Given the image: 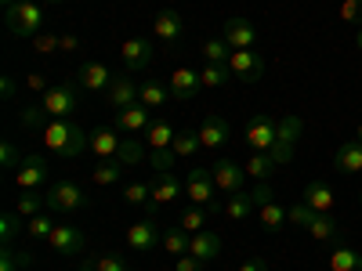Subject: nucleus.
<instances>
[{"instance_id":"nucleus-31","label":"nucleus","mask_w":362,"mask_h":271,"mask_svg":"<svg viewBox=\"0 0 362 271\" xmlns=\"http://www.w3.org/2000/svg\"><path fill=\"white\" fill-rule=\"evenodd\" d=\"M167 98H170L167 83H156V80H145V83H141V90H138V102H141L145 109H163V105H167Z\"/></svg>"},{"instance_id":"nucleus-54","label":"nucleus","mask_w":362,"mask_h":271,"mask_svg":"<svg viewBox=\"0 0 362 271\" xmlns=\"http://www.w3.org/2000/svg\"><path fill=\"white\" fill-rule=\"evenodd\" d=\"M0 95H4V102H11V98L18 95V83H15V76H0Z\"/></svg>"},{"instance_id":"nucleus-47","label":"nucleus","mask_w":362,"mask_h":271,"mask_svg":"<svg viewBox=\"0 0 362 271\" xmlns=\"http://www.w3.org/2000/svg\"><path fill=\"white\" fill-rule=\"evenodd\" d=\"M199 80H203V87H221L225 80H232V73H228V66H203Z\"/></svg>"},{"instance_id":"nucleus-17","label":"nucleus","mask_w":362,"mask_h":271,"mask_svg":"<svg viewBox=\"0 0 362 271\" xmlns=\"http://www.w3.org/2000/svg\"><path fill=\"white\" fill-rule=\"evenodd\" d=\"M116 73H109L105 62H83L80 73H76V87L80 90H90V95H105L109 83H112Z\"/></svg>"},{"instance_id":"nucleus-5","label":"nucleus","mask_w":362,"mask_h":271,"mask_svg":"<svg viewBox=\"0 0 362 271\" xmlns=\"http://www.w3.org/2000/svg\"><path fill=\"white\" fill-rule=\"evenodd\" d=\"M300 131H305L300 116H283V119H279V127H276V145L268 148V156L276 159V167H286V163L293 159V145H297Z\"/></svg>"},{"instance_id":"nucleus-58","label":"nucleus","mask_w":362,"mask_h":271,"mask_svg":"<svg viewBox=\"0 0 362 271\" xmlns=\"http://www.w3.org/2000/svg\"><path fill=\"white\" fill-rule=\"evenodd\" d=\"M40 4H44V8H47V4L54 8V4H69V0H40Z\"/></svg>"},{"instance_id":"nucleus-3","label":"nucleus","mask_w":362,"mask_h":271,"mask_svg":"<svg viewBox=\"0 0 362 271\" xmlns=\"http://www.w3.org/2000/svg\"><path fill=\"white\" fill-rule=\"evenodd\" d=\"M185 195L196 203V206H206L210 214H225V203L218 199V185H214V174L210 167H189L185 174Z\"/></svg>"},{"instance_id":"nucleus-11","label":"nucleus","mask_w":362,"mask_h":271,"mask_svg":"<svg viewBox=\"0 0 362 271\" xmlns=\"http://www.w3.org/2000/svg\"><path fill=\"white\" fill-rule=\"evenodd\" d=\"M167 90H170V98H174V102H192L199 90H203V80H199L196 69L177 66V69L167 76Z\"/></svg>"},{"instance_id":"nucleus-13","label":"nucleus","mask_w":362,"mask_h":271,"mask_svg":"<svg viewBox=\"0 0 362 271\" xmlns=\"http://www.w3.org/2000/svg\"><path fill=\"white\" fill-rule=\"evenodd\" d=\"M276 127H279V119H272V116H254L250 124H247V145H250V152H268L272 145H276Z\"/></svg>"},{"instance_id":"nucleus-15","label":"nucleus","mask_w":362,"mask_h":271,"mask_svg":"<svg viewBox=\"0 0 362 271\" xmlns=\"http://www.w3.org/2000/svg\"><path fill=\"white\" fill-rule=\"evenodd\" d=\"M51 250L54 253H62V257H76V253H83V246H87V239H83V231L76 228V224H54V231H51Z\"/></svg>"},{"instance_id":"nucleus-14","label":"nucleus","mask_w":362,"mask_h":271,"mask_svg":"<svg viewBox=\"0 0 362 271\" xmlns=\"http://www.w3.org/2000/svg\"><path fill=\"white\" fill-rule=\"evenodd\" d=\"M119 58H124V73H138L153 62V40L145 37H127L119 44Z\"/></svg>"},{"instance_id":"nucleus-57","label":"nucleus","mask_w":362,"mask_h":271,"mask_svg":"<svg viewBox=\"0 0 362 271\" xmlns=\"http://www.w3.org/2000/svg\"><path fill=\"white\" fill-rule=\"evenodd\" d=\"M80 47V37H73V33H62V51H76Z\"/></svg>"},{"instance_id":"nucleus-30","label":"nucleus","mask_w":362,"mask_h":271,"mask_svg":"<svg viewBox=\"0 0 362 271\" xmlns=\"http://www.w3.org/2000/svg\"><path fill=\"white\" fill-rule=\"evenodd\" d=\"M124 163L119 159H98V167L90 170V181H95V185H102V188H109V185H116L119 177H124Z\"/></svg>"},{"instance_id":"nucleus-51","label":"nucleus","mask_w":362,"mask_h":271,"mask_svg":"<svg viewBox=\"0 0 362 271\" xmlns=\"http://www.w3.org/2000/svg\"><path fill=\"white\" fill-rule=\"evenodd\" d=\"M25 156H18V148L11 141H0V167H22Z\"/></svg>"},{"instance_id":"nucleus-33","label":"nucleus","mask_w":362,"mask_h":271,"mask_svg":"<svg viewBox=\"0 0 362 271\" xmlns=\"http://www.w3.org/2000/svg\"><path fill=\"white\" fill-rule=\"evenodd\" d=\"M329 271H362V253H355L351 246H334V253H329Z\"/></svg>"},{"instance_id":"nucleus-25","label":"nucleus","mask_w":362,"mask_h":271,"mask_svg":"<svg viewBox=\"0 0 362 271\" xmlns=\"http://www.w3.org/2000/svg\"><path fill=\"white\" fill-rule=\"evenodd\" d=\"M119 145H124V138H119L116 131H109V127L90 131V152H95L98 159H116L119 156Z\"/></svg>"},{"instance_id":"nucleus-12","label":"nucleus","mask_w":362,"mask_h":271,"mask_svg":"<svg viewBox=\"0 0 362 271\" xmlns=\"http://www.w3.org/2000/svg\"><path fill=\"white\" fill-rule=\"evenodd\" d=\"M138 80H134V73H116L112 76V83H109V90H105V102H109V109H127V105H134L138 102Z\"/></svg>"},{"instance_id":"nucleus-27","label":"nucleus","mask_w":362,"mask_h":271,"mask_svg":"<svg viewBox=\"0 0 362 271\" xmlns=\"http://www.w3.org/2000/svg\"><path fill=\"white\" fill-rule=\"evenodd\" d=\"M334 163H337V170H344V174H358V170H362V141H358V138L344 141V145L337 148Z\"/></svg>"},{"instance_id":"nucleus-49","label":"nucleus","mask_w":362,"mask_h":271,"mask_svg":"<svg viewBox=\"0 0 362 271\" xmlns=\"http://www.w3.org/2000/svg\"><path fill=\"white\" fill-rule=\"evenodd\" d=\"M341 22L362 29V0H341Z\"/></svg>"},{"instance_id":"nucleus-24","label":"nucleus","mask_w":362,"mask_h":271,"mask_svg":"<svg viewBox=\"0 0 362 271\" xmlns=\"http://www.w3.org/2000/svg\"><path fill=\"white\" fill-rule=\"evenodd\" d=\"M300 203H308L315 214H334L337 195H334V188H329L326 181H312V185L305 188V199H300Z\"/></svg>"},{"instance_id":"nucleus-53","label":"nucleus","mask_w":362,"mask_h":271,"mask_svg":"<svg viewBox=\"0 0 362 271\" xmlns=\"http://www.w3.org/2000/svg\"><path fill=\"white\" fill-rule=\"evenodd\" d=\"M174 271H203V260H196L192 253H185V257H177Z\"/></svg>"},{"instance_id":"nucleus-34","label":"nucleus","mask_w":362,"mask_h":271,"mask_svg":"<svg viewBox=\"0 0 362 271\" xmlns=\"http://www.w3.org/2000/svg\"><path fill=\"white\" fill-rule=\"evenodd\" d=\"M199 54H203V62H206V66H228L232 47L225 44V37H214V40H203Z\"/></svg>"},{"instance_id":"nucleus-6","label":"nucleus","mask_w":362,"mask_h":271,"mask_svg":"<svg viewBox=\"0 0 362 271\" xmlns=\"http://www.w3.org/2000/svg\"><path fill=\"white\" fill-rule=\"evenodd\" d=\"M90 199L83 195V188L76 185V181H54V185L47 188V210H54V214H76V210H83Z\"/></svg>"},{"instance_id":"nucleus-43","label":"nucleus","mask_w":362,"mask_h":271,"mask_svg":"<svg viewBox=\"0 0 362 271\" xmlns=\"http://www.w3.org/2000/svg\"><path fill=\"white\" fill-rule=\"evenodd\" d=\"M170 148L177 152V159H185V156H196V148H203V141H199L196 131H177V138H174Z\"/></svg>"},{"instance_id":"nucleus-26","label":"nucleus","mask_w":362,"mask_h":271,"mask_svg":"<svg viewBox=\"0 0 362 271\" xmlns=\"http://www.w3.org/2000/svg\"><path fill=\"white\" fill-rule=\"evenodd\" d=\"M257 224H261L268 235H276V231H283V224H290V210H286L283 203L272 199L268 206H261V210H257Z\"/></svg>"},{"instance_id":"nucleus-23","label":"nucleus","mask_w":362,"mask_h":271,"mask_svg":"<svg viewBox=\"0 0 362 271\" xmlns=\"http://www.w3.org/2000/svg\"><path fill=\"white\" fill-rule=\"evenodd\" d=\"M228 138H232L228 119L210 112V116L203 119V127H199V141H203V148H225V141H228Z\"/></svg>"},{"instance_id":"nucleus-60","label":"nucleus","mask_w":362,"mask_h":271,"mask_svg":"<svg viewBox=\"0 0 362 271\" xmlns=\"http://www.w3.org/2000/svg\"><path fill=\"white\" fill-rule=\"evenodd\" d=\"M355 44H358V51H362V29H355Z\"/></svg>"},{"instance_id":"nucleus-38","label":"nucleus","mask_w":362,"mask_h":271,"mask_svg":"<svg viewBox=\"0 0 362 271\" xmlns=\"http://www.w3.org/2000/svg\"><path fill=\"white\" fill-rule=\"evenodd\" d=\"M18 124L25 127V131H44L47 124H51V116H47V109L44 105H22V112H18Z\"/></svg>"},{"instance_id":"nucleus-50","label":"nucleus","mask_w":362,"mask_h":271,"mask_svg":"<svg viewBox=\"0 0 362 271\" xmlns=\"http://www.w3.org/2000/svg\"><path fill=\"white\" fill-rule=\"evenodd\" d=\"M33 47H37V54H54V51H62V37L37 33V37H33Z\"/></svg>"},{"instance_id":"nucleus-20","label":"nucleus","mask_w":362,"mask_h":271,"mask_svg":"<svg viewBox=\"0 0 362 271\" xmlns=\"http://www.w3.org/2000/svg\"><path fill=\"white\" fill-rule=\"evenodd\" d=\"M189 253L196 257V260H214V257H221L225 253V239L218 235V231H210V228H203V231H196L192 239H189Z\"/></svg>"},{"instance_id":"nucleus-59","label":"nucleus","mask_w":362,"mask_h":271,"mask_svg":"<svg viewBox=\"0 0 362 271\" xmlns=\"http://www.w3.org/2000/svg\"><path fill=\"white\" fill-rule=\"evenodd\" d=\"M76 271H95V264H90V260H83V264H80Z\"/></svg>"},{"instance_id":"nucleus-32","label":"nucleus","mask_w":362,"mask_h":271,"mask_svg":"<svg viewBox=\"0 0 362 271\" xmlns=\"http://www.w3.org/2000/svg\"><path fill=\"white\" fill-rule=\"evenodd\" d=\"M189 231L185 228H177V224H170V228H163V243H160V250H167V253H174V257H185L189 253Z\"/></svg>"},{"instance_id":"nucleus-36","label":"nucleus","mask_w":362,"mask_h":271,"mask_svg":"<svg viewBox=\"0 0 362 271\" xmlns=\"http://www.w3.org/2000/svg\"><path fill=\"white\" fill-rule=\"evenodd\" d=\"M210 217H214V214H210L206 206H196V203H192V206L185 210V214L177 217V228H185L189 235H196V231H203V228H206V221H210Z\"/></svg>"},{"instance_id":"nucleus-63","label":"nucleus","mask_w":362,"mask_h":271,"mask_svg":"<svg viewBox=\"0 0 362 271\" xmlns=\"http://www.w3.org/2000/svg\"><path fill=\"white\" fill-rule=\"evenodd\" d=\"M358 206H362V199H358Z\"/></svg>"},{"instance_id":"nucleus-9","label":"nucleus","mask_w":362,"mask_h":271,"mask_svg":"<svg viewBox=\"0 0 362 271\" xmlns=\"http://www.w3.org/2000/svg\"><path fill=\"white\" fill-rule=\"evenodd\" d=\"M40 105L47 109L51 119H69V116L80 109V95H76V87H73V83H58V87H51L47 95H44Z\"/></svg>"},{"instance_id":"nucleus-10","label":"nucleus","mask_w":362,"mask_h":271,"mask_svg":"<svg viewBox=\"0 0 362 271\" xmlns=\"http://www.w3.org/2000/svg\"><path fill=\"white\" fill-rule=\"evenodd\" d=\"M210 174H214L218 192H225V195H235V192L247 188V167H239V163H232V159L210 163Z\"/></svg>"},{"instance_id":"nucleus-45","label":"nucleus","mask_w":362,"mask_h":271,"mask_svg":"<svg viewBox=\"0 0 362 271\" xmlns=\"http://www.w3.org/2000/svg\"><path fill=\"white\" fill-rule=\"evenodd\" d=\"M148 163H153L156 174H170L174 163H177V152L174 148H153V152H148Z\"/></svg>"},{"instance_id":"nucleus-40","label":"nucleus","mask_w":362,"mask_h":271,"mask_svg":"<svg viewBox=\"0 0 362 271\" xmlns=\"http://www.w3.org/2000/svg\"><path fill=\"white\" fill-rule=\"evenodd\" d=\"M33 264V253H18L15 246H0V271H22V267H29Z\"/></svg>"},{"instance_id":"nucleus-21","label":"nucleus","mask_w":362,"mask_h":271,"mask_svg":"<svg viewBox=\"0 0 362 271\" xmlns=\"http://www.w3.org/2000/svg\"><path fill=\"white\" fill-rule=\"evenodd\" d=\"M308 235L315 239V243L341 246V239H344V224H341L334 214H315V217H312V224H308Z\"/></svg>"},{"instance_id":"nucleus-37","label":"nucleus","mask_w":362,"mask_h":271,"mask_svg":"<svg viewBox=\"0 0 362 271\" xmlns=\"http://www.w3.org/2000/svg\"><path fill=\"white\" fill-rule=\"evenodd\" d=\"M276 170H279V167H276V159H272L268 152H250V159H247V177H254V181H268Z\"/></svg>"},{"instance_id":"nucleus-28","label":"nucleus","mask_w":362,"mask_h":271,"mask_svg":"<svg viewBox=\"0 0 362 271\" xmlns=\"http://www.w3.org/2000/svg\"><path fill=\"white\" fill-rule=\"evenodd\" d=\"M254 195H250V188H243V192H235V195H228V203H225V217L228 221H247V217H254Z\"/></svg>"},{"instance_id":"nucleus-55","label":"nucleus","mask_w":362,"mask_h":271,"mask_svg":"<svg viewBox=\"0 0 362 271\" xmlns=\"http://www.w3.org/2000/svg\"><path fill=\"white\" fill-rule=\"evenodd\" d=\"M25 87H29V90H40V95H47V90H51V87H47V76H40V73L25 76Z\"/></svg>"},{"instance_id":"nucleus-8","label":"nucleus","mask_w":362,"mask_h":271,"mask_svg":"<svg viewBox=\"0 0 362 271\" xmlns=\"http://www.w3.org/2000/svg\"><path fill=\"white\" fill-rule=\"evenodd\" d=\"M228 73H232V80H239V83H257V80L264 76V58H261L254 47L232 51V54H228Z\"/></svg>"},{"instance_id":"nucleus-2","label":"nucleus","mask_w":362,"mask_h":271,"mask_svg":"<svg viewBox=\"0 0 362 271\" xmlns=\"http://www.w3.org/2000/svg\"><path fill=\"white\" fill-rule=\"evenodd\" d=\"M44 22H47V11L40 0H18V4L4 8V29L15 40H33L37 33H44Z\"/></svg>"},{"instance_id":"nucleus-44","label":"nucleus","mask_w":362,"mask_h":271,"mask_svg":"<svg viewBox=\"0 0 362 271\" xmlns=\"http://www.w3.org/2000/svg\"><path fill=\"white\" fill-rule=\"evenodd\" d=\"M124 203L127 206H148L153 203V185H145V181H134V185L124 188Z\"/></svg>"},{"instance_id":"nucleus-35","label":"nucleus","mask_w":362,"mask_h":271,"mask_svg":"<svg viewBox=\"0 0 362 271\" xmlns=\"http://www.w3.org/2000/svg\"><path fill=\"white\" fill-rule=\"evenodd\" d=\"M124 167H138L141 159H148V152H145V145H141V134H131V138H124V145H119V156H116Z\"/></svg>"},{"instance_id":"nucleus-4","label":"nucleus","mask_w":362,"mask_h":271,"mask_svg":"<svg viewBox=\"0 0 362 271\" xmlns=\"http://www.w3.org/2000/svg\"><path fill=\"white\" fill-rule=\"evenodd\" d=\"M127 246L134 250V253H153V250H160V243H163V224H160V217H153V214H145L141 221H134V224H127Z\"/></svg>"},{"instance_id":"nucleus-61","label":"nucleus","mask_w":362,"mask_h":271,"mask_svg":"<svg viewBox=\"0 0 362 271\" xmlns=\"http://www.w3.org/2000/svg\"><path fill=\"white\" fill-rule=\"evenodd\" d=\"M0 4H4V8H11V4H18V0H0Z\"/></svg>"},{"instance_id":"nucleus-52","label":"nucleus","mask_w":362,"mask_h":271,"mask_svg":"<svg viewBox=\"0 0 362 271\" xmlns=\"http://www.w3.org/2000/svg\"><path fill=\"white\" fill-rule=\"evenodd\" d=\"M250 195H254V206H257V210H261V206H268L272 199H276V192H272L268 181H257V185L250 188Z\"/></svg>"},{"instance_id":"nucleus-46","label":"nucleus","mask_w":362,"mask_h":271,"mask_svg":"<svg viewBox=\"0 0 362 271\" xmlns=\"http://www.w3.org/2000/svg\"><path fill=\"white\" fill-rule=\"evenodd\" d=\"M87 260L95 264V271H131V264L116 253H98V257H87Z\"/></svg>"},{"instance_id":"nucleus-29","label":"nucleus","mask_w":362,"mask_h":271,"mask_svg":"<svg viewBox=\"0 0 362 271\" xmlns=\"http://www.w3.org/2000/svg\"><path fill=\"white\" fill-rule=\"evenodd\" d=\"M141 138H145L148 148H170L174 138H177V131L167 124V119H153V124H148V131H145Z\"/></svg>"},{"instance_id":"nucleus-48","label":"nucleus","mask_w":362,"mask_h":271,"mask_svg":"<svg viewBox=\"0 0 362 271\" xmlns=\"http://www.w3.org/2000/svg\"><path fill=\"white\" fill-rule=\"evenodd\" d=\"M312 217H315V210H312L308 203H293V206H290V224H293V228H300V231H308Z\"/></svg>"},{"instance_id":"nucleus-7","label":"nucleus","mask_w":362,"mask_h":271,"mask_svg":"<svg viewBox=\"0 0 362 271\" xmlns=\"http://www.w3.org/2000/svg\"><path fill=\"white\" fill-rule=\"evenodd\" d=\"M47 177H51V159L47 156H25L22 167L15 170V185L22 192H47Z\"/></svg>"},{"instance_id":"nucleus-56","label":"nucleus","mask_w":362,"mask_h":271,"mask_svg":"<svg viewBox=\"0 0 362 271\" xmlns=\"http://www.w3.org/2000/svg\"><path fill=\"white\" fill-rule=\"evenodd\" d=\"M235 271H268V264H264L261 257H247V260H243V264H239Z\"/></svg>"},{"instance_id":"nucleus-41","label":"nucleus","mask_w":362,"mask_h":271,"mask_svg":"<svg viewBox=\"0 0 362 271\" xmlns=\"http://www.w3.org/2000/svg\"><path fill=\"white\" fill-rule=\"evenodd\" d=\"M44 210H47V192H29V195L18 199V210H15V214H22V217L29 221V217L44 214Z\"/></svg>"},{"instance_id":"nucleus-22","label":"nucleus","mask_w":362,"mask_h":271,"mask_svg":"<svg viewBox=\"0 0 362 271\" xmlns=\"http://www.w3.org/2000/svg\"><path fill=\"white\" fill-rule=\"evenodd\" d=\"M225 44H228L232 51H247V47H254V44H257V29H254V22H250V18H228V22H225Z\"/></svg>"},{"instance_id":"nucleus-16","label":"nucleus","mask_w":362,"mask_h":271,"mask_svg":"<svg viewBox=\"0 0 362 271\" xmlns=\"http://www.w3.org/2000/svg\"><path fill=\"white\" fill-rule=\"evenodd\" d=\"M153 33H156L160 44L177 47L181 40H185V22H181V15H177L174 8H163V11L156 15V22H153Z\"/></svg>"},{"instance_id":"nucleus-18","label":"nucleus","mask_w":362,"mask_h":271,"mask_svg":"<svg viewBox=\"0 0 362 271\" xmlns=\"http://www.w3.org/2000/svg\"><path fill=\"white\" fill-rule=\"evenodd\" d=\"M181 195H185V181H181L174 170H170V174H156V181H153V206H156V210L177 203Z\"/></svg>"},{"instance_id":"nucleus-19","label":"nucleus","mask_w":362,"mask_h":271,"mask_svg":"<svg viewBox=\"0 0 362 271\" xmlns=\"http://www.w3.org/2000/svg\"><path fill=\"white\" fill-rule=\"evenodd\" d=\"M148 124H153V109H145L141 102L116 112V131H124V134H145Z\"/></svg>"},{"instance_id":"nucleus-62","label":"nucleus","mask_w":362,"mask_h":271,"mask_svg":"<svg viewBox=\"0 0 362 271\" xmlns=\"http://www.w3.org/2000/svg\"><path fill=\"white\" fill-rule=\"evenodd\" d=\"M355 138H358V141H362V124H358V127H355Z\"/></svg>"},{"instance_id":"nucleus-1","label":"nucleus","mask_w":362,"mask_h":271,"mask_svg":"<svg viewBox=\"0 0 362 271\" xmlns=\"http://www.w3.org/2000/svg\"><path fill=\"white\" fill-rule=\"evenodd\" d=\"M40 138L58 159H76L83 148H90V134L80 124H73V119H51L40 131Z\"/></svg>"},{"instance_id":"nucleus-39","label":"nucleus","mask_w":362,"mask_h":271,"mask_svg":"<svg viewBox=\"0 0 362 271\" xmlns=\"http://www.w3.org/2000/svg\"><path fill=\"white\" fill-rule=\"evenodd\" d=\"M54 231V221L47 214H37V217H29L25 221V235H29V243H47Z\"/></svg>"},{"instance_id":"nucleus-42","label":"nucleus","mask_w":362,"mask_h":271,"mask_svg":"<svg viewBox=\"0 0 362 271\" xmlns=\"http://www.w3.org/2000/svg\"><path fill=\"white\" fill-rule=\"evenodd\" d=\"M22 221H25L22 214H4V217H0V246H15L18 231L25 228Z\"/></svg>"}]
</instances>
